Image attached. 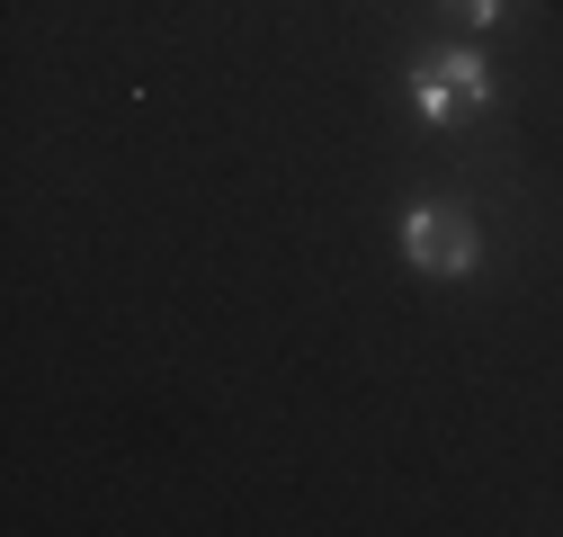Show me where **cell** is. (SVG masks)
Instances as JSON below:
<instances>
[{"label":"cell","instance_id":"1","mask_svg":"<svg viewBox=\"0 0 563 537\" xmlns=\"http://www.w3.org/2000/svg\"><path fill=\"white\" fill-rule=\"evenodd\" d=\"M402 260H411V268H439V278H465V268L483 260L474 216H465V207H411V216H402Z\"/></svg>","mask_w":563,"mask_h":537},{"label":"cell","instance_id":"2","mask_svg":"<svg viewBox=\"0 0 563 537\" xmlns=\"http://www.w3.org/2000/svg\"><path fill=\"white\" fill-rule=\"evenodd\" d=\"M439 73H448V90H456V99H492L483 54H465V45H456V54H439Z\"/></svg>","mask_w":563,"mask_h":537},{"label":"cell","instance_id":"3","mask_svg":"<svg viewBox=\"0 0 563 537\" xmlns=\"http://www.w3.org/2000/svg\"><path fill=\"white\" fill-rule=\"evenodd\" d=\"M411 108L430 117V125H439V117L456 108V90H448V73H439V63H420V73H411Z\"/></svg>","mask_w":563,"mask_h":537},{"label":"cell","instance_id":"4","mask_svg":"<svg viewBox=\"0 0 563 537\" xmlns=\"http://www.w3.org/2000/svg\"><path fill=\"white\" fill-rule=\"evenodd\" d=\"M456 10H465V19H483V28H492V19H501V0H456Z\"/></svg>","mask_w":563,"mask_h":537}]
</instances>
